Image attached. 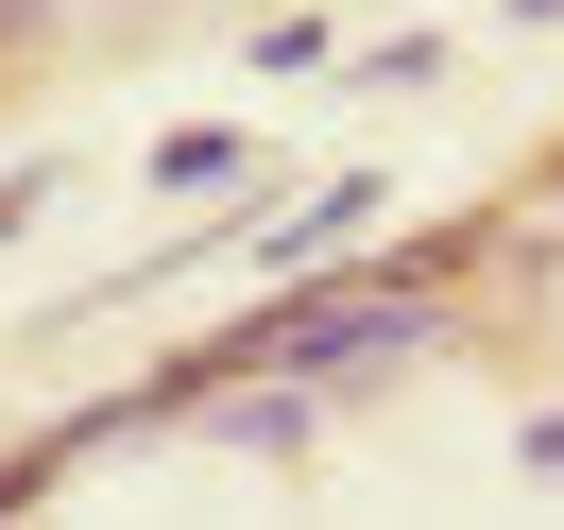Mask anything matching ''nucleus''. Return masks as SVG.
I'll return each instance as SVG.
<instances>
[{
    "label": "nucleus",
    "mask_w": 564,
    "mask_h": 530,
    "mask_svg": "<svg viewBox=\"0 0 564 530\" xmlns=\"http://www.w3.org/2000/svg\"><path fill=\"white\" fill-rule=\"evenodd\" d=\"M427 343H445L427 274H343V257H325L274 325H240V343H206V359L223 377H377V359H427Z\"/></svg>",
    "instance_id": "obj_1"
},
{
    "label": "nucleus",
    "mask_w": 564,
    "mask_h": 530,
    "mask_svg": "<svg viewBox=\"0 0 564 530\" xmlns=\"http://www.w3.org/2000/svg\"><path fill=\"white\" fill-rule=\"evenodd\" d=\"M393 188L377 172H325L308 206H257V223H223V257H257V274H325V257H359V223H377Z\"/></svg>",
    "instance_id": "obj_2"
},
{
    "label": "nucleus",
    "mask_w": 564,
    "mask_h": 530,
    "mask_svg": "<svg viewBox=\"0 0 564 530\" xmlns=\"http://www.w3.org/2000/svg\"><path fill=\"white\" fill-rule=\"evenodd\" d=\"M257 138H223V120H188V138H154V188H240Z\"/></svg>",
    "instance_id": "obj_3"
},
{
    "label": "nucleus",
    "mask_w": 564,
    "mask_h": 530,
    "mask_svg": "<svg viewBox=\"0 0 564 530\" xmlns=\"http://www.w3.org/2000/svg\"><path fill=\"white\" fill-rule=\"evenodd\" d=\"M35 206H52V154H18V172H0V240H18Z\"/></svg>",
    "instance_id": "obj_4"
}]
</instances>
